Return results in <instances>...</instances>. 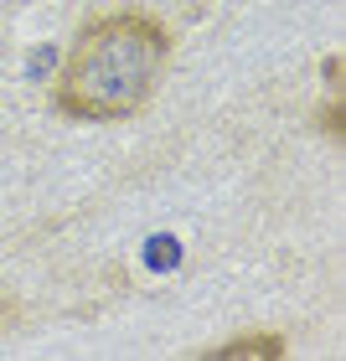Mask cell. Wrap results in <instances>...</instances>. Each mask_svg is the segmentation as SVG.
<instances>
[{"instance_id": "1", "label": "cell", "mask_w": 346, "mask_h": 361, "mask_svg": "<svg viewBox=\"0 0 346 361\" xmlns=\"http://www.w3.org/2000/svg\"><path fill=\"white\" fill-rule=\"evenodd\" d=\"M171 62V31L150 11H109L83 26L57 73L52 109L73 124H114L150 104Z\"/></svg>"}, {"instance_id": "2", "label": "cell", "mask_w": 346, "mask_h": 361, "mask_svg": "<svg viewBox=\"0 0 346 361\" xmlns=\"http://www.w3.org/2000/svg\"><path fill=\"white\" fill-rule=\"evenodd\" d=\"M290 346L285 336H238V341H222V346H207L202 361H279Z\"/></svg>"}, {"instance_id": "3", "label": "cell", "mask_w": 346, "mask_h": 361, "mask_svg": "<svg viewBox=\"0 0 346 361\" xmlns=\"http://www.w3.org/2000/svg\"><path fill=\"white\" fill-rule=\"evenodd\" d=\"M16 315H21V305H16V300H11V294H6V289H0V336H6V331H11V325H16Z\"/></svg>"}]
</instances>
